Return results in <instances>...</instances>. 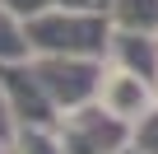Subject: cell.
I'll return each instance as SVG.
<instances>
[]
</instances>
